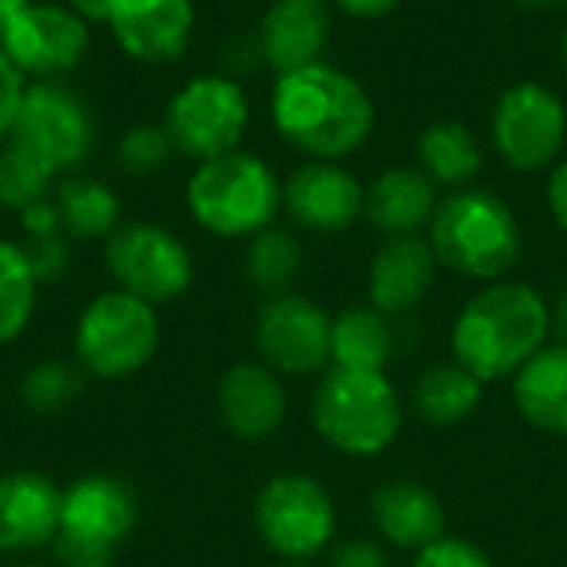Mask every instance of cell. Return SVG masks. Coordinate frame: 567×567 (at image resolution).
<instances>
[{
  "label": "cell",
  "instance_id": "6da1fadb",
  "mask_svg": "<svg viewBox=\"0 0 567 567\" xmlns=\"http://www.w3.org/2000/svg\"><path fill=\"white\" fill-rule=\"evenodd\" d=\"M269 120L302 156L342 163L369 143L375 130V103L349 70L319 60L276 76Z\"/></svg>",
  "mask_w": 567,
  "mask_h": 567
},
{
  "label": "cell",
  "instance_id": "7a4b0ae2",
  "mask_svg": "<svg viewBox=\"0 0 567 567\" xmlns=\"http://www.w3.org/2000/svg\"><path fill=\"white\" fill-rule=\"evenodd\" d=\"M551 336V306L528 286L498 279L475 292L452 326V355L482 382L515 379L518 369L545 349Z\"/></svg>",
  "mask_w": 567,
  "mask_h": 567
},
{
  "label": "cell",
  "instance_id": "3957f363",
  "mask_svg": "<svg viewBox=\"0 0 567 567\" xmlns=\"http://www.w3.org/2000/svg\"><path fill=\"white\" fill-rule=\"evenodd\" d=\"M186 209L193 223L216 239H252L276 223L282 209V179L262 156L233 150L193 163Z\"/></svg>",
  "mask_w": 567,
  "mask_h": 567
},
{
  "label": "cell",
  "instance_id": "277c9868",
  "mask_svg": "<svg viewBox=\"0 0 567 567\" xmlns=\"http://www.w3.org/2000/svg\"><path fill=\"white\" fill-rule=\"evenodd\" d=\"M439 262L478 282L505 279L522 259V226L515 209L492 189H455L429 223Z\"/></svg>",
  "mask_w": 567,
  "mask_h": 567
},
{
  "label": "cell",
  "instance_id": "5b68a950",
  "mask_svg": "<svg viewBox=\"0 0 567 567\" xmlns=\"http://www.w3.org/2000/svg\"><path fill=\"white\" fill-rule=\"evenodd\" d=\"M402 399L385 372L329 365L312 392V425L326 445L352 458H375L399 439Z\"/></svg>",
  "mask_w": 567,
  "mask_h": 567
},
{
  "label": "cell",
  "instance_id": "8992f818",
  "mask_svg": "<svg viewBox=\"0 0 567 567\" xmlns=\"http://www.w3.org/2000/svg\"><path fill=\"white\" fill-rule=\"evenodd\" d=\"M159 123L166 126L176 156L203 163L243 150L252 123V103L243 80L223 70L196 73L173 90Z\"/></svg>",
  "mask_w": 567,
  "mask_h": 567
},
{
  "label": "cell",
  "instance_id": "52a82bcc",
  "mask_svg": "<svg viewBox=\"0 0 567 567\" xmlns=\"http://www.w3.org/2000/svg\"><path fill=\"white\" fill-rule=\"evenodd\" d=\"M140 522L136 492L113 475H83L63 488L53 555L60 567H113L116 548Z\"/></svg>",
  "mask_w": 567,
  "mask_h": 567
},
{
  "label": "cell",
  "instance_id": "ba28073f",
  "mask_svg": "<svg viewBox=\"0 0 567 567\" xmlns=\"http://www.w3.org/2000/svg\"><path fill=\"white\" fill-rule=\"evenodd\" d=\"M73 349L80 365L103 382L126 379L153 362L159 349V316L156 306L123 292L106 289L86 302L76 319Z\"/></svg>",
  "mask_w": 567,
  "mask_h": 567
},
{
  "label": "cell",
  "instance_id": "9c48e42d",
  "mask_svg": "<svg viewBox=\"0 0 567 567\" xmlns=\"http://www.w3.org/2000/svg\"><path fill=\"white\" fill-rule=\"evenodd\" d=\"M103 262L116 289L150 306H166L179 299L196 276L189 246L173 229L150 219L120 223L106 236Z\"/></svg>",
  "mask_w": 567,
  "mask_h": 567
},
{
  "label": "cell",
  "instance_id": "30bf717a",
  "mask_svg": "<svg viewBox=\"0 0 567 567\" xmlns=\"http://www.w3.org/2000/svg\"><path fill=\"white\" fill-rule=\"evenodd\" d=\"M10 140L63 179L96 150V120L86 100L63 80H37L27 83Z\"/></svg>",
  "mask_w": 567,
  "mask_h": 567
},
{
  "label": "cell",
  "instance_id": "8fae6325",
  "mask_svg": "<svg viewBox=\"0 0 567 567\" xmlns=\"http://www.w3.org/2000/svg\"><path fill=\"white\" fill-rule=\"evenodd\" d=\"M492 146L515 173L551 169L567 146V106L548 83H512L492 110Z\"/></svg>",
  "mask_w": 567,
  "mask_h": 567
},
{
  "label": "cell",
  "instance_id": "7c38bea8",
  "mask_svg": "<svg viewBox=\"0 0 567 567\" xmlns=\"http://www.w3.org/2000/svg\"><path fill=\"white\" fill-rule=\"evenodd\" d=\"M252 522L272 555L282 561H309L336 538V502L316 478L289 472L259 488Z\"/></svg>",
  "mask_w": 567,
  "mask_h": 567
},
{
  "label": "cell",
  "instance_id": "4fadbf2b",
  "mask_svg": "<svg viewBox=\"0 0 567 567\" xmlns=\"http://www.w3.org/2000/svg\"><path fill=\"white\" fill-rule=\"evenodd\" d=\"M90 43V23L66 0H30L0 37V50L30 83L73 73L86 60Z\"/></svg>",
  "mask_w": 567,
  "mask_h": 567
},
{
  "label": "cell",
  "instance_id": "5bb4252c",
  "mask_svg": "<svg viewBox=\"0 0 567 567\" xmlns=\"http://www.w3.org/2000/svg\"><path fill=\"white\" fill-rule=\"evenodd\" d=\"M256 352L279 375H312L332 365V316L309 296L282 292L259 306Z\"/></svg>",
  "mask_w": 567,
  "mask_h": 567
},
{
  "label": "cell",
  "instance_id": "9a60e30c",
  "mask_svg": "<svg viewBox=\"0 0 567 567\" xmlns=\"http://www.w3.org/2000/svg\"><path fill=\"white\" fill-rule=\"evenodd\" d=\"M282 209L299 229L336 236L365 213V186L342 163L306 159L282 179Z\"/></svg>",
  "mask_w": 567,
  "mask_h": 567
},
{
  "label": "cell",
  "instance_id": "2e32d148",
  "mask_svg": "<svg viewBox=\"0 0 567 567\" xmlns=\"http://www.w3.org/2000/svg\"><path fill=\"white\" fill-rule=\"evenodd\" d=\"M106 30L136 63L179 60L196 33V0H113Z\"/></svg>",
  "mask_w": 567,
  "mask_h": 567
},
{
  "label": "cell",
  "instance_id": "e0dca14e",
  "mask_svg": "<svg viewBox=\"0 0 567 567\" xmlns=\"http://www.w3.org/2000/svg\"><path fill=\"white\" fill-rule=\"evenodd\" d=\"M332 0H272L256 27L262 66L276 76L319 63L332 40Z\"/></svg>",
  "mask_w": 567,
  "mask_h": 567
},
{
  "label": "cell",
  "instance_id": "ac0fdd59",
  "mask_svg": "<svg viewBox=\"0 0 567 567\" xmlns=\"http://www.w3.org/2000/svg\"><path fill=\"white\" fill-rule=\"evenodd\" d=\"M439 256L422 236L385 239L369 266V306L389 319L412 316L432 292L439 276Z\"/></svg>",
  "mask_w": 567,
  "mask_h": 567
},
{
  "label": "cell",
  "instance_id": "d6986e66",
  "mask_svg": "<svg viewBox=\"0 0 567 567\" xmlns=\"http://www.w3.org/2000/svg\"><path fill=\"white\" fill-rule=\"evenodd\" d=\"M223 425L243 442H269L289 412L286 385L266 362H239L226 369L216 389Z\"/></svg>",
  "mask_w": 567,
  "mask_h": 567
},
{
  "label": "cell",
  "instance_id": "ffe728a7",
  "mask_svg": "<svg viewBox=\"0 0 567 567\" xmlns=\"http://www.w3.org/2000/svg\"><path fill=\"white\" fill-rule=\"evenodd\" d=\"M60 502L56 488L40 472H10L0 478V551L27 555L53 545L60 532Z\"/></svg>",
  "mask_w": 567,
  "mask_h": 567
},
{
  "label": "cell",
  "instance_id": "44dd1931",
  "mask_svg": "<svg viewBox=\"0 0 567 567\" xmlns=\"http://www.w3.org/2000/svg\"><path fill=\"white\" fill-rule=\"evenodd\" d=\"M369 515L382 542L399 551L419 555L422 548L445 538V505L442 498L412 478L385 482L369 498Z\"/></svg>",
  "mask_w": 567,
  "mask_h": 567
},
{
  "label": "cell",
  "instance_id": "7402d4cb",
  "mask_svg": "<svg viewBox=\"0 0 567 567\" xmlns=\"http://www.w3.org/2000/svg\"><path fill=\"white\" fill-rule=\"evenodd\" d=\"M439 186L415 166H389L365 186V219L385 239L419 236L439 209Z\"/></svg>",
  "mask_w": 567,
  "mask_h": 567
},
{
  "label": "cell",
  "instance_id": "603a6c76",
  "mask_svg": "<svg viewBox=\"0 0 567 567\" xmlns=\"http://www.w3.org/2000/svg\"><path fill=\"white\" fill-rule=\"evenodd\" d=\"M512 392L532 429L567 439V346L555 342L532 355L518 369Z\"/></svg>",
  "mask_w": 567,
  "mask_h": 567
},
{
  "label": "cell",
  "instance_id": "cb8c5ba5",
  "mask_svg": "<svg viewBox=\"0 0 567 567\" xmlns=\"http://www.w3.org/2000/svg\"><path fill=\"white\" fill-rule=\"evenodd\" d=\"M485 166V150L468 123L435 120L419 136V169L445 189H468Z\"/></svg>",
  "mask_w": 567,
  "mask_h": 567
},
{
  "label": "cell",
  "instance_id": "d4e9b609",
  "mask_svg": "<svg viewBox=\"0 0 567 567\" xmlns=\"http://www.w3.org/2000/svg\"><path fill=\"white\" fill-rule=\"evenodd\" d=\"M53 203L60 213V229L66 239H106L123 223L120 196L110 183L83 173H70L53 186Z\"/></svg>",
  "mask_w": 567,
  "mask_h": 567
},
{
  "label": "cell",
  "instance_id": "484cf974",
  "mask_svg": "<svg viewBox=\"0 0 567 567\" xmlns=\"http://www.w3.org/2000/svg\"><path fill=\"white\" fill-rule=\"evenodd\" d=\"M395 326L372 306H349L332 316V365L385 372L395 359Z\"/></svg>",
  "mask_w": 567,
  "mask_h": 567
},
{
  "label": "cell",
  "instance_id": "4316f807",
  "mask_svg": "<svg viewBox=\"0 0 567 567\" xmlns=\"http://www.w3.org/2000/svg\"><path fill=\"white\" fill-rule=\"evenodd\" d=\"M482 395H485V382L472 375L465 365L452 362V365H435L419 375L412 389V409L425 425L452 429L475 415V409L482 405Z\"/></svg>",
  "mask_w": 567,
  "mask_h": 567
},
{
  "label": "cell",
  "instance_id": "83f0119b",
  "mask_svg": "<svg viewBox=\"0 0 567 567\" xmlns=\"http://www.w3.org/2000/svg\"><path fill=\"white\" fill-rule=\"evenodd\" d=\"M243 272H246V282L256 292H262L266 299L292 292V282L302 272V246H299V239L289 229L272 223L269 229L256 233L246 243Z\"/></svg>",
  "mask_w": 567,
  "mask_h": 567
},
{
  "label": "cell",
  "instance_id": "f1b7e54d",
  "mask_svg": "<svg viewBox=\"0 0 567 567\" xmlns=\"http://www.w3.org/2000/svg\"><path fill=\"white\" fill-rule=\"evenodd\" d=\"M40 279L23 252V243L0 239V346L20 339L37 312Z\"/></svg>",
  "mask_w": 567,
  "mask_h": 567
},
{
  "label": "cell",
  "instance_id": "f546056e",
  "mask_svg": "<svg viewBox=\"0 0 567 567\" xmlns=\"http://www.w3.org/2000/svg\"><path fill=\"white\" fill-rule=\"evenodd\" d=\"M56 183L60 176L47 163H40L33 153L17 146L13 140L0 146V206L3 209L23 213L27 206L53 196Z\"/></svg>",
  "mask_w": 567,
  "mask_h": 567
},
{
  "label": "cell",
  "instance_id": "4dcf8cb0",
  "mask_svg": "<svg viewBox=\"0 0 567 567\" xmlns=\"http://www.w3.org/2000/svg\"><path fill=\"white\" fill-rule=\"evenodd\" d=\"M83 392V379L66 362H40L20 382V399L37 415H56L70 409Z\"/></svg>",
  "mask_w": 567,
  "mask_h": 567
},
{
  "label": "cell",
  "instance_id": "1f68e13d",
  "mask_svg": "<svg viewBox=\"0 0 567 567\" xmlns=\"http://www.w3.org/2000/svg\"><path fill=\"white\" fill-rule=\"evenodd\" d=\"M176 156L163 123H133L116 143V166L126 176H153Z\"/></svg>",
  "mask_w": 567,
  "mask_h": 567
},
{
  "label": "cell",
  "instance_id": "d6a6232c",
  "mask_svg": "<svg viewBox=\"0 0 567 567\" xmlns=\"http://www.w3.org/2000/svg\"><path fill=\"white\" fill-rule=\"evenodd\" d=\"M23 252L40 279L43 282H56L66 276L70 269V239L63 233H53V236H37V239H23Z\"/></svg>",
  "mask_w": 567,
  "mask_h": 567
},
{
  "label": "cell",
  "instance_id": "836d02e7",
  "mask_svg": "<svg viewBox=\"0 0 567 567\" xmlns=\"http://www.w3.org/2000/svg\"><path fill=\"white\" fill-rule=\"evenodd\" d=\"M409 567H495L492 558L465 538H439L435 545L422 548Z\"/></svg>",
  "mask_w": 567,
  "mask_h": 567
},
{
  "label": "cell",
  "instance_id": "e575fe53",
  "mask_svg": "<svg viewBox=\"0 0 567 567\" xmlns=\"http://www.w3.org/2000/svg\"><path fill=\"white\" fill-rule=\"evenodd\" d=\"M27 76L7 60V53L0 50V146L10 140L13 133V123H17V113H20V103H23V93H27Z\"/></svg>",
  "mask_w": 567,
  "mask_h": 567
},
{
  "label": "cell",
  "instance_id": "d590c367",
  "mask_svg": "<svg viewBox=\"0 0 567 567\" xmlns=\"http://www.w3.org/2000/svg\"><path fill=\"white\" fill-rule=\"evenodd\" d=\"M329 567H392V558L372 538H349L329 551Z\"/></svg>",
  "mask_w": 567,
  "mask_h": 567
},
{
  "label": "cell",
  "instance_id": "8d00e7d4",
  "mask_svg": "<svg viewBox=\"0 0 567 567\" xmlns=\"http://www.w3.org/2000/svg\"><path fill=\"white\" fill-rule=\"evenodd\" d=\"M17 216H20V229H23V236H27V239L63 233V229H60V213H56L53 196H47V199H40V203L27 206V209H23V213H17Z\"/></svg>",
  "mask_w": 567,
  "mask_h": 567
},
{
  "label": "cell",
  "instance_id": "74e56055",
  "mask_svg": "<svg viewBox=\"0 0 567 567\" xmlns=\"http://www.w3.org/2000/svg\"><path fill=\"white\" fill-rule=\"evenodd\" d=\"M262 66V53H259V43L256 37H239V40H229L226 43V53H223V73L243 80L249 70Z\"/></svg>",
  "mask_w": 567,
  "mask_h": 567
},
{
  "label": "cell",
  "instance_id": "f35d334b",
  "mask_svg": "<svg viewBox=\"0 0 567 567\" xmlns=\"http://www.w3.org/2000/svg\"><path fill=\"white\" fill-rule=\"evenodd\" d=\"M545 196H548V209H551L558 229L567 236V156H561V159L551 166Z\"/></svg>",
  "mask_w": 567,
  "mask_h": 567
},
{
  "label": "cell",
  "instance_id": "ab89813d",
  "mask_svg": "<svg viewBox=\"0 0 567 567\" xmlns=\"http://www.w3.org/2000/svg\"><path fill=\"white\" fill-rule=\"evenodd\" d=\"M402 0H332V7H339L346 17L355 20H379L385 13H392Z\"/></svg>",
  "mask_w": 567,
  "mask_h": 567
},
{
  "label": "cell",
  "instance_id": "60d3db41",
  "mask_svg": "<svg viewBox=\"0 0 567 567\" xmlns=\"http://www.w3.org/2000/svg\"><path fill=\"white\" fill-rule=\"evenodd\" d=\"M90 27L93 23H103L106 27V17H110V7H113V0H66Z\"/></svg>",
  "mask_w": 567,
  "mask_h": 567
},
{
  "label": "cell",
  "instance_id": "b9f144b4",
  "mask_svg": "<svg viewBox=\"0 0 567 567\" xmlns=\"http://www.w3.org/2000/svg\"><path fill=\"white\" fill-rule=\"evenodd\" d=\"M551 306V336L567 346V286L558 292V299L555 302H548Z\"/></svg>",
  "mask_w": 567,
  "mask_h": 567
},
{
  "label": "cell",
  "instance_id": "7bdbcfd3",
  "mask_svg": "<svg viewBox=\"0 0 567 567\" xmlns=\"http://www.w3.org/2000/svg\"><path fill=\"white\" fill-rule=\"evenodd\" d=\"M30 0H0V37H3V30L10 27V20L27 7Z\"/></svg>",
  "mask_w": 567,
  "mask_h": 567
},
{
  "label": "cell",
  "instance_id": "ee69618b",
  "mask_svg": "<svg viewBox=\"0 0 567 567\" xmlns=\"http://www.w3.org/2000/svg\"><path fill=\"white\" fill-rule=\"evenodd\" d=\"M518 7H528V10H561L567 7V0H512Z\"/></svg>",
  "mask_w": 567,
  "mask_h": 567
},
{
  "label": "cell",
  "instance_id": "f6af8a7d",
  "mask_svg": "<svg viewBox=\"0 0 567 567\" xmlns=\"http://www.w3.org/2000/svg\"><path fill=\"white\" fill-rule=\"evenodd\" d=\"M276 567H312L309 561H279Z\"/></svg>",
  "mask_w": 567,
  "mask_h": 567
},
{
  "label": "cell",
  "instance_id": "bcb514c9",
  "mask_svg": "<svg viewBox=\"0 0 567 567\" xmlns=\"http://www.w3.org/2000/svg\"><path fill=\"white\" fill-rule=\"evenodd\" d=\"M561 60H565V66H567V30H565V37H561Z\"/></svg>",
  "mask_w": 567,
  "mask_h": 567
},
{
  "label": "cell",
  "instance_id": "7dc6e473",
  "mask_svg": "<svg viewBox=\"0 0 567 567\" xmlns=\"http://www.w3.org/2000/svg\"><path fill=\"white\" fill-rule=\"evenodd\" d=\"M7 567H43V565H33V561H27V565H7Z\"/></svg>",
  "mask_w": 567,
  "mask_h": 567
}]
</instances>
